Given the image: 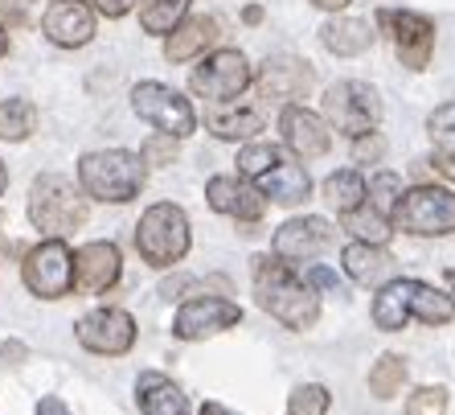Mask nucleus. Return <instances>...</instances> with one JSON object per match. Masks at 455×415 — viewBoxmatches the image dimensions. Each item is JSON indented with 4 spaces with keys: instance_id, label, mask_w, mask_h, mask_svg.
<instances>
[{
    "instance_id": "nucleus-1",
    "label": "nucleus",
    "mask_w": 455,
    "mask_h": 415,
    "mask_svg": "<svg viewBox=\"0 0 455 415\" xmlns=\"http://www.w3.org/2000/svg\"><path fill=\"white\" fill-rule=\"evenodd\" d=\"M254 297H259V309L271 313L275 321H283L287 330H312L320 317L316 288L307 284V280H299L283 264V256L254 259Z\"/></svg>"
},
{
    "instance_id": "nucleus-2",
    "label": "nucleus",
    "mask_w": 455,
    "mask_h": 415,
    "mask_svg": "<svg viewBox=\"0 0 455 415\" xmlns=\"http://www.w3.org/2000/svg\"><path fill=\"white\" fill-rule=\"evenodd\" d=\"M78 185L86 198L99 202H132L144 190V157L127 149H103V152H86L78 160Z\"/></svg>"
},
{
    "instance_id": "nucleus-3",
    "label": "nucleus",
    "mask_w": 455,
    "mask_h": 415,
    "mask_svg": "<svg viewBox=\"0 0 455 415\" xmlns=\"http://www.w3.org/2000/svg\"><path fill=\"white\" fill-rule=\"evenodd\" d=\"M86 198L75 190L70 177L62 173H42L29 190V218L37 231L45 234H66V231H78L86 223Z\"/></svg>"
},
{
    "instance_id": "nucleus-4",
    "label": "nucleus",
    "mask_w": 455,
    "mask_h": 415,
    "mask_svg": "<svg viewBox=\"0 0 455 415\" xmlns=\"http://www.w3.org/2000/svg\"><path fill=\"white\" fill-rule=\"evenodd\" d=\"M136 251L152 267H169L177 259H185V251H189V218H185V210L172 202L148 206L136 226Z\"/></svg>"
},
{
    "instance_id": "nucleus-5",
    "label": "nucleus",
    "mask_w": 455,
    "mask_h": 415,
    "mask_svg": "<svg viewBox=\"0 0 455 415\" xmlns=\"http://www.w3.org/2000/svg\"><path fill=\"white\" fill-rule=\"evenodd\" d=\"M394 231L406 234H455V193L443 185H414L411 193L398 198L390 214Z\"/></svg>"
},
{
    "instance_id": "nucleus-6",
    "label": "nucleus",
    "mask_w": 455,
    "mask_h": 415,
    "mask_svg": "<svg viewBox=\"0 0 455 415\" xmlns=\"http://www.w3.org/2000/svg\"><path fill=\"white\" fill-rule=\"evenodd\" d=\"M324 107V119H329L337 132L345 136H365L381 124V99L370 83H357V78H345V83H332L320 99Z\"/></svg>"
},
{
    "instance_id": "nucleus-7",
    "label": "nucleus",
    "mask_w": 455,
    "mask_h": 415,
    "mask_svg": "<svg viewBox=\"0 0 455 415\" xmlns=\"http://www.w3.org/2000/svg\"><path fill=\"white\" fill-rule=\"evenodd\" d=\"M21 280L33 297L42 300H62L75 288V256L66 247L62 234H50L45 243H37L21 264Z\"/></svg>"
},
{
    "instance_id": "nucleus-8",
    "label": "nucleus",
    "mask_w": 455,
    "mask_h": 415,
    "mask_svg": "<svg viewBox=\"0 0 455 415\" xmlns=\"http://www.w3.org/2000/svg\"><path fill=\"white\" fill-rule=\"evenodd\" d=\"M132 107H136L140 119H148L152 128L169 132V136H177V140L197 132V116H193L189 99L177 95V91L164 83H140L136 91H132Z\"/></svg>"
},
{
    "instance_id": "nucleus-9",
    "label": "nucleus",
    "mask_w": 455,
    "mask_h": 415,
    "mask_svg": "<svg viewBox=\"0 0 455 415\" xmlns=\"http://www.w3.org/2000/svg\"><path fill=\"white\" fill-rule=\"evenodd\" d=\"M246 86H251V62L243 50H213L205 66L193 70V91L205 99H218V103H230Z\"/></svg>"
},
{
    "instance_id": "nucleus-10",
    "label": "nucleus",
    "mask_w": 455,
    "mask_h": 415,
    "mask_svg": "<svg viewBox=\"0 0 455 415\" xmlns=\"http://www.w3.org/2000/svg\"><path fill=\"white\" fill-rule=\"evenodd\" d=\"M78 346L103 358H119L136 346V321L124 309H95L78 321Z\"/></svg>"
},
{
    "instance_id": "nucleus-11",
    "label": "nucleus",
    "mask_w": 455,
    "mask_h": 415,
    "mask_svg": "<svg viewBox=\"0 0 455 415\" xmlns=\"http://www.w3.org/2000/svg\"><path fill=\"white\" fill-rule=\"evenodd\" d=\"M238 321H243V309H238L234 300L193 297L177 309L172 333H177L180 341H202V338H213V333H222V330H234Z\"/></svg>"
},
{
    "instance_id": "nucleus-12",
    "label": "nucleus",
    "mask_w": 455,
    "mask_h": 415,
    "mask_svg": "<svg viewBox=\"0 0 455 415\" xmlns=\"http://www.w3.org/2000/svg\"><path fill=\"white\" fill-rule=\"evenodd\" d=\"M259 91H263V99H271V103H291V99H304L307 91H312V83H316V75H312V66L304 62V58H291V53H275V58H267L263 66H259Z\"/></svg>"
},
{
    "instance_id": "nucleus-13",
    "label": "nucleus",
    "mask_w": 455,
    "mask_h": 415,
    "mask_svg": "<svg viewBox=\"0 0 455 415\" xmlns=\"http://www.w3.org/2000/svg\"><path fill=\"white\" fill-rule=\"evenodd\" d=\"M332 243H337V226L329 218H316V214L291 218V223H283L275 231V256L283 259H316Z\"/></svg>"
},
{
    "instance_id": "nucleus-14",
    "label": "nucleus",
    "mask_w": 455,
    "mask_h": 415,
    "mask_svg": "<svg viewBox=\"0 0 455 415\" xmlns=\"http://www.w3.org/2000/svg\"><path fill=\"white\" fill-rule=\"evenodd\" d=\"M42 33L62 50H78L95 37V12L86 0H53L42 17Z\"/></svg>"
},
{
    "instance_id": "nucleus-15",
    "label": "nucleus",
    "mask_w": 455,
    "mask_h": 415,
    "mask_svg": "<svg viewBox=\"0 0 455 415\" xmlns=\"http://www.w3.org/2000/svg\"><path fill=\"white\" fill-rule=\"evenodd\" d=\"M381 21L394 29V50L403 58V66L411 70H427L435 53V25L427 21L423 12H381Z\"/></svg>"
},
{
    "instance_id": "nucleus-16",
    "label": "nucleus",
    "mask_w": 455,
    "mask_h": 415,
    "mask_svg": "<svg viewBox=\"0 0 455 415\" xmlns=\"http://www.w3.org/2000/svg\"><path fill=\"white\" fill-rule=\"evenodd\" d=\"M205 198L218 214H230L238 223H259L267 210V193L251 185V177H213L205 185Z\"/></svg>"
},
{
    "instance_id": "nucleus-17",
    "label": "nucleus",
    "mask_w": 455,
    "mask_h": 415,
    "mask_svg": "<svg viewBox=\"0 0 455 415\" xmlns=\"http://www.w3.org/2000/svg\"><path fill=\"white\" fill-rule=\"evenodd\" d=\"M279 128H283V144L296 152L299 160H316L329 152L332 136H329V124L316 116V111H307V107H296L287 103L283 116H279Z\"/></svg>"
},
{
    "instance_id": "nucleus-18",
    "label": "nucleus",
    "mask_w": 455,
    "mask_h": 415,
    "mask_svg": "<svg viewBox=\"0 0 455 415\" xmlns=\"http://www.w3.org/2000/svg\"><path fill=\"white\" fill-rule=\"evenodd\" d=\"M119 280V247L116 243H86L75 251V288L86 297H99Z\"/></svg>"
},
{
    "instance_id": "nucleus-19",
    "label": "nucleus",
    "mask_w": 455,
    "mask_h": 415,
    "mask_svg": "<svg viewBox=\"0 0 455 415\" xmlns=\"http://www.w3.org/2000/svg\"><path fill=\"white\" fill-rule=\"evenodd\" d=\"M345 272H349L353 284L361 288H381V284H390L394 272H398V264H394V256L386 251L381 243H349L345 247Z\"/></svg>"
},
{
    "instance_id": "nucleus-20",
    "label": "nucleus",
    "mask_w": 455,
    "mask_h": 415,
    "mask_svg": "<svg viewBox=\"0 0 455 415\" xmlns=\"http://www.w3.org/2000/svg\"><path fill=\"white\" fill-rule=\"evenodd\" d=\"M218 37H222V29H218L213 17H205V12L202 17H185V21L164 37V58H169V62H193V58L210 50Z\"/></svg>"
},
{
    "instance_id": "nucleus-21",
    "label": "nucleus",
    "mask_w": 455,
    "mask_h": 415,
    "mask_svg": "<svg viewBox=\"0 0 455 415\" xmlns=\"http://www.w3.org/2000/svg\"><path fill=\"white\" fill-rule=\"evenodd\" d=\"M136 399H140V411L144 415H189V399L180 395V387L156 370L140 374Z\"/></svg>"
},
{
    "instance_id": "nucleus-22",
    "label": "nucleus",
    "mask_w": 455,
    "mask_h": 415,
    "mask_svg": "<svg viewBox=\"0 0 455 415\" xmlns=\"http://www.w3.org/2000/svg\"><path fill=\"white\" fill-rule=\"evenodd\" d=\"M320 42L337 58H357L373 45V25L357 21V17H332V21L320 25Z\"/></svg>"
},
{
    "instance_id": "nucleus-23",
    "label": "nucleus",
    "mask_w": 455,
    "mask_h": 415,
    "mask_svg": "<svg viewBox=\"0 0 455 415\" xmlns=\"http://www.w3.org/2000/svg\"><path fill=\"white\" fill-rule=\"evenodd\" d=\"M254 185L279 206H299L307 193H312V177H307L299 165H291V160H279L275 169H267L263 177H254Z\"/></svg>"
},
{
    "instance_id": "nucleus-24",
    "label": "nucleus",
    "mask_w": 455,
    "mask_h": 415,
    "mask_svg": "<svg viewBox=\"0 0 455 415\" xmlns=\"http://www.w3.org/2000/svg\"><path fill=\"white\" fill-rule=\"evenodd\" d=\"M411 297H414V280H390L381 284L378 300H373V325L386 333H398L411 321Z\"/></svg>"
},
{
    "instance_id": "nucleus-25",
    "label": "nucleus",
    "mask_w": 455,
    "mask_h": 415,
    "mask_svg": "<svg viewBox=\"0 0 455 415\" xmlns=\"http://www.w3.org/2000/svg\"><path fill=\"white\" fill-rule=\"evenodd\" d=\"M205 124L218 140H251L254 132H263V116L246 111V107H218L205 116Z\"/></svg>"
},
{
    "instance_id": "nucleus-26",
    "label": "nucleus",
    "mask_w": 455,
    "mask_h": 415,
    "mask_svg": "<svg viewBox=\"0 0 455 415\" xmlns=\"http://www.w3.org/2000/svg\"><path fill=\"white\" fill-rule=\"evenodd\" d=\"M324 198H329V206L337 214H353L365 206V198H370V185H365V177L353 169L345 173H332L329 182H324Z\"/></svg>"
},
{
    "instance_id": "nucleus-27",
    "label": "nucleus",
    "mask_w": 455,
    "mask_h": 415,
    "mask_svg": "<svg viewBox=\"0 0 455 415\" xmlns=\"http://www.w3.org/2000/svg\"><path fill=\"white\" fill-rule=\"evenodd\" d=\"M189 12V0H140V29L169 37Z\"/></svg>"
},
{
    "instance_id": "nucleus-28",
    "label": "nucleus",
    "mask_w": 455,
    "mask_h": 415,
    "mask_svg": "<svg viewBox=\"0 0 455 415\" xmlns=\"http://www.w3.org/2000/svg\"><path fill=\"white\" fill-rule=\"evenodd\" d=\"M411 317H414V321H423V325H447V321L455 317V300H451V297H443L439 288L419 284V280H414Z\"/></svg>"
},
{
    "instance_id": "nucleus-29",
    "label": "nucleus",
    "mask_w": 455,
    "mask_h": 415,
    "mask_svg": "<svg viewBox=\"0 0 455 415\" xmlns=\"http://www.w3.org/2000/svg\"><path fill=\"white\" fill-rule=\"evenodd\" d=\"M37 128V107L29 99H4L0 103V140H25Z\"/></svg>"
},
{
    "instance_id": "nucleus-30",
    "label": "nucleus",
    "mask_w": 455,
    "mask_h": 415,
    "mask_svg": "<svg viewBox=\"0 0 455 415\" xmlns=\"http://www.w3.org/2000/svg\"><path fill=\"white\" fill-rule=\"evenodd\" d=\"M403 383H406V362L398 354H381L370 370V391L378 399H394V395L403 391Z\"/></svg>"
},
{
    "instance_id": "nucleus-31",
    "label": "nucleus",
    "mask_w": 455,
    "mask_h": 415,
    "mask_svg": "<svg viewBox=\"0 0 455 415\" xmlns=\"http://www.w3.org/2000/svg\"><path fill=\"white\" fill-rule=\"evenodd\" d=\"M345 231H353L361 243H381V247H386V239H390L394 223H390V218H381V214L370 206V214H365V210L345 214Z\"/></svg>"
},
{
    "instance_id": "nucleus-32",
    "label": "nucleus",
    "mask_w": 455,
    "mask_h": 415,
    "mask_svg": "<svg viewBox=\"0 0 455 415\" xmlns=\"http://www.w3.org/2000/svg\"><path fill=\"white\" fill-rule=\"evenodd\" d=\"M427 132H431L435 149L443 152L447 160H455V103L435 107L431 119H427Z\"/></svg>"
},
{
    "instance_id": "nucleus-33",
    "label": "nucleus",
    "mask_w": 455,
    "mask_h": 415,
    "mask_svg": "<svg viewBox=\"0 0 455 415\" xmlns=\"http://www.w3.org/2000/svg\"><path fill=\"white\" fill-rule=\"evenodd\" d=\"M279 160H283V152L275 149V144H246L243 152H238V173L243 177H263L267 169H275Z\"/></svg>"
},
{
    "instance_id": "nucleus-34",
    "label": "nucleus",
    "mask_w": 455,
    "mask_h": 415,
    "mask_svg": "<svg viewBox=\"0 0 455 415\" xmlns=\"http://www.w3.org/2000/svg\"><path fill=\"white\" fill-rule=\"evenodd\" d=\"M287 415H329V391L320 383H304L287 399Z\"/></svg>"
},
{
    "instance_id": "nucleus-35",
    "label": "nucleus",
    "mask_w": 455,
    "mask_h": 415,
    "mask_svg": "<svg viewBox=\"0 0 455 415\" xmlns=\"http://www.w3.org/2000/svg\"><path fill=\"white\" fill-rule=\"evenodd\" d=\"M398 198H403V182L394 177V173H378L370 182V206L381 214V218H390L394 206H398Z\"/></svg>"
},
{
    "instance_id": "nucleus-36",
    "label": "nucleus",
    "mask_w": 455,
    "mask_h": 415,
    "mask_svg": "<svg viewBox=\"0 0 455 415\" xmlns=\"http://www.w3.org/2000/svg\"><path fill=\"white\" fill-rule=\"evenodd\" d=\"M406 415H447V391L443 387H419L406 399Z\"/></svg>"
},
{
    "instance_id": "nucleus-37",
    "label": "nucleus",
    "mask_w": 455,
    "mask_h": 415,
    "mask_svg": "<svg viewBox=\"0 0 455 415\" xmlns=\"http://www.w3.org/2000/svg\"><path fill=\"white\" fill-rule=\"evenodd\" d=\"M140 157H144V165H172V157H177V136H169V132H164V136H152Z\"/></svg>"
},
{
    "instance_id": "nucleus-38",
    "label": "nucleus",
    "mask_w": 455,
    "mask_h": 415,
    "mask_svg": "<svg viewBox=\"0 0 455 415\" xmlns=\"http://www.w3.org/2000/svg\"><path fill=\"white\" fill-rule=\"evenodd\" d=\"M29 9H33V0H0V25L17 29V25L29 21Z\"/></svg>"
},
{
    "instance_id": "nucleus-39",
    "label": "nucleus",
    "mask_w": 455,
    "mask_h": 415,
    "mask_svg": "<svg viewBox=\"0 0 455 415\" xmlns=\"http://www.w3.org/2000/svg\"><path fill=\"white\" fill-rule=\"evenodd\" d=\"M381 152H386V144L378 140V132H365V136H357V144H353V157L357 160H381Z\"/></svg>"
},
{
    "instance_id": "nucleus-40",
    "label": "nucleus",
    "mask_w": 455,
    "mask_h": 415,
    "mask_svg": "<svg viewBox=\"0 0 455 415\" xmlns=\"http://www.w3.org/2000/svg\"><path fill=\"white\" fill-rule=\"evenodd\" d=\"M140 0H95V9L103 12V17H124V12H132Z\"/></svg>"
},
{
    "instance_id": "nucleus-41",
    "label": "nucleus",
    "mask_w": 455,
    "mask_h": 415,
    "mask_svg": "<svg viewBox=\"0 0 455 415\" xmlns=\"http://www.w3.org/2000/svg\"><path fill=\"white\" fill-rule=\"evenodd\" d=\"M37 415H70V411H66V403L58 395H45L42 403H37Z\"/></svg>"
},
{
    "instance_id": "nucleus-42",
    "label": "nucleus",
    "mask_w": 455,
    "mask_h": 415,
    "mask_svg": "<svg viewBox=\"0 0 455 415\" xmlns=\"http://www.w3.org/2000/svg\"><path fill=\"white\" fill-rule=\"evenodd\" d=\"M312 4H316V9H329V12H340L349 0H312Z\"/></svg>"
},
{
    "instance_id": "nucleus-43",
    "label": "nucleus",
    "mask_w": 455,
    "mask_h": 415,
    "mask_svg": "<svg viewBox=\"0 0 455 415\" xmlns=\"http://www.w3.org/2000/svg\"><path fill=\"white\" fill-rule=\"evenodd\" d=\"M197 415H234L230 407H222V403H202V411Z\"/></svg>"
},
{
    "instance_id": "nucleus-44",
    "label": "nucleus",
    "mask_w": 455,
    "mask_h": 415,
    "mask_svg": "<svg viewBox=\"0 0 455 415\" xmlns=\"http://www.w3.org/2000/svg\"><path fill=\"white\" fill-rule=\"evenodd\" d=\"M246 21L259 25V21H263V9H259V4H251V9H246Z\"/></svg>"
},
{
    "instance_id": "nucleus-45",
    "label": "nucleus",
    "mask_w": 455,
    "mask_h": 415,
    "mask_svg": "<svg viewBox=\"0 0 455 415\" xmlns=\"http://www.w3.org/2000/svg\"><path fill=\"white\" fill-rule=\"evenodd\" d=\"M9 53V33H4V25H0V58Z\"/></svg>"
},
{
    "instance_id": "nucleus-46",
    "label": "nucleus",
    "mask_w": 455,
    "mask_h": 415,
    "mask_svg": "<svg viewBox=\"0 0 455 415\" xmlns=\"http://www.w3.org/2000/svg\"><path fill=\"white\" fill-rule=\"evenodd\" d=\"M9 190V169H4V160H0V193Z\"/></svg>"
}]
</instances>
